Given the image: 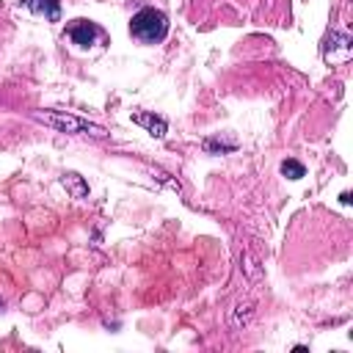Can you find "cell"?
I'll use <instances>...</instances> for the list:
<instances>
[{
    "label": "cell",
    "mask_w": 353,
    "mask_h": 353,
    "mask_svg": "<svg viewBox=\"0 0 353 353\" xmlns=\"http://www.w3.org/2000/svg\"><path fill=\"white\" fill-rule=\"evenodd\" d=\"M303 174H306L303 163H298V160H292V157H287V160L281 163V176H287V179H301Z\"/></svg>",
    "instance_id": "cell-8"
},
{
    "label": "cell",
    "mask_w": 353,
    "mask_h": 353,
    "mask_svg": "<svg viewBox=\"0 0 353 353\" xmlns=\"http://www.w3.org/2000/svg\"><path fill=\"white\" fill-rule=\"evenodd\" d=\"M339 201H342V204H350V193H347V190H342V196H339Z\"/></svg>",
    "instance_id": "cell-9"
},
{
    "label": "cell",
    "mask_w": 353,
    "mask_h": 353,
    "mask_svg": "<svg viewBox=\"0 0 353 353\" xmlns=\"http://www.w3.org/2000/svg\"><path fill=\"white\" fill-rule=\"evenodd\" d=\"M130 36L141 44H160L168 36V17L160 8H141L130 19Z\"/></svg>",
    "instance_id": "cell-1"
},
{
    "label": "cell",
    "mask_w": 353,
    "mask_h": 353,
    "mask_svg": "<svg viewBox=\"0 0 353 353\" xmlns=\"http://www.w3.org/2000/svg\"><path fill=\"white\" fill-rule=\"evenodd\" d=\"M132 121H135L138 127H143L149 135H154V138H163L165 130H168V121H165L163 116H154V113H146V110L132 113Z\"/></svg>",
    "instance_id": "cell-5"
},
{
    "label": "cell",
    "mask_w": 353,
    "mask_h": 353,
    "mask_svg": "<svg viewBox=\"0 0 353 353\" xmlns=\"http://www.w3.org/2000/svg\"><path fill=\"white\" fill-rule=\"evenodd\" d=\"M74 47H80V50H88L97 39H102V28L97 25V22H91V19H72L69 25H66V33H63Z\"/></svg>",
    "instance_id": "cell-3"
},
{
    "label": "cell",
    "mask_w": 353,
    "mask_h": 353,
    "mask_svg": "<svg viewBox=\"0 0 353 353\" xmlns=\"http://www.w3.org/2000/svg\"><path fill=\"white\" fill-rule=\"evenodd\" d=\"M61 182H63V188H66V190H69L74 199H85V196H88V185H85V179H83L80 174H74V171H66Z\"/></svg>",
    "instance_id": "cell-7"
},
{
    "label": "cell",
    "mask_w": 353,
    "mask_h": 353,
    "mask_svg": "<svg viewBox=\"0 0 353 353\" xmlns=\"http://www.w3.org/2000/svg\"><path fill=\"white\" fill-rule=\"evenodd\" d=\"M22 6L28 11H33L36 17H44L50 22L61 19V0H22Z\"/></svg>",
    "instance_id": "cell-6"
},
{
    "label": "cell",
    "mask_w": 353,
    "mask_h": 353,
    "mask_svg": "<svg viewBox=\"0 0 353 353\" xmlns=\"http://www.w3.org/2000/svg\"><path fill=\"white\" fill-rule=\"evenodd\" d=\"M33 119L58 130V132H69V135H91V138H105V127L99 124H91L88 119H80L74 113H66V110H33Z\"/></svg>",
    "instance_id": "cell-2"
},
{
    "label": "cell",
    "mask_w": 353,
    "mask_h": 353,
    "mask_svg": "<svg viewBox=\"0 0 353 353\" xmlns=\"http://www.w3.org/2000/svg\"><path fill=\"white\" fill-rule=\"evenodd\" d=\"M350 55H353L350 36H347V33L334 30V33L325 39V47H323V58H325V63L339 66V63H347V61H350Z\"/></svg>",
    "instance_id": "cell-4"
}]
</instances>
